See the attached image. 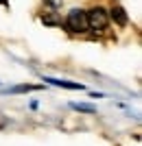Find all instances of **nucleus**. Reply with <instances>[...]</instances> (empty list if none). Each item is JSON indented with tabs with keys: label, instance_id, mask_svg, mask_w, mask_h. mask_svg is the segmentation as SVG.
<instances>
[{
	"label": "nucleus",
	"instance_id": "f257e3e1",
	"mask_svg": "<svg viewBox=\"0 0 142 146\" xmlns=\"http://www.w3.org/2000/svg\"><path fill=\"white\" fill-rule=\"evenodd\" d=\"M85 20H87V29L96 31V33H103V31L107 29V24H109V15H107V11L103 7L90 9V11L85 13Z\"/></svg>",
	"mask_w": 142,
	"mask_h": 146
},
{
	"label": "nucleus",
	"instance_id": "f03ea898",
	"mask_svg": "<svg viewBox=\"0 0 142 146\" xmlns=\"http://www.w3.org/2000/svg\"><path fill=\"white\" fill-rule=\"evenodd\" d=\"M66 29L72 33H85L87 31V20H85V11L81 9H72L66 18Z\"/></svg>",
	"mask_w": 142,
	"mask_h": 146
},
{
	"label": "nucleus",
	"instance_id": "7ed1b4c3",
	"mask_svg": "<svg viewBox=\"0 0 142 146\" xmlns=\"http://www.w3.org/2000/svg\"><path fill=\"white\" fill-rule=\"evenodd\" d=\"M107 15H109V18L114 20L118 26H127V22H129V20H127V13H125L123 7H114V9H111Z\"/></svg>",
	"mask_w": 142,
	"mask_h": 146
},
{
	"label": "nucleus",
	"instance_id": "20e7f679",
	"mask_svg": "<svg viewBox=\"0 0 142 146\" xmlns=\"http://www.w3.org/2000/svg\"><path fill=\"white\" fill-rule=\"evenodd\" d=\"M44 83H53V85L57 87H66V90H83V85L81 83H70V81H59V79H44Z\"/></svg>",
	"mask_w": 142,
	"mask_h": 146
},
{
	"label": "nucleus",
	"instance_id": "39448f33",
	"mask_svg": "<svg viewBox=\"0 0 142 146\" xmlns=\"http://www.w3.org/2000/svg\"><path fill=\"white\" fill-rule=\"evenodd\" d=\"M33 90H39V85H18V87H11V94H22V92H33Z\"/></svg>",
	"mask_w": 142,
	"mask_h": 146
},
{
	"label": "nucleus",
	"instance_id": "423d86ee",
	"mask_svg": "<svg viewBox=\"0 0 142 146\" xmlns=\"http://www.w3.org/2000/svg\"><path fill=\"white\" fill-rule=\"evenodd\" d=\"M72 109H77V111H87V113H94V107L92 105H72Z\"/></svg>",
	"mask_w": 142,
	"mask_h": 146
},
{
	"label": "nucleus",
	"instance_id": "0eeeda50",
	"mask_svg": "<svg viewBox=\"0 0 142 146\" xmlns=\"http://www.w3.org/2000/svg\"><path fill=\"white\" fill-rule=\"evenodd\" d=\"M46 2H48V5H53V7H59V5H61V0H46Z\"/></svg>",
	"mask_w": 142,
	"mask_h": 146
}]
</instances>
